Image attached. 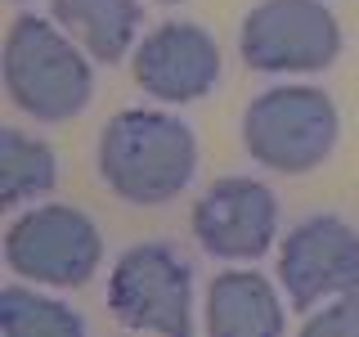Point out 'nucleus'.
I'll use <instances>...</instances> for the list:
<instances>
[{
	"label": "nucleus",
	"instance_id": "20e7f679",
	"mask_svg": "<svg viewBox=\"0 0 359 337\" xmlns=\"http://www.w3.org/2000/svg\"><path fill=\"white\" fill-rule=\"evenodd\" d=\"M108 301L126 329H149L166 337H184L194 329V275L171 247L140 243L121 252L108 279Z\"/></svg>",
	"mask_w": 359,
	"mask_h": 337
},
{
	"label": "nucleus",
	"instance_id": "f257e3e1",
	"mask_svg": "<svg viewBox=\"0 0 359 337\" xmlns=\"http://www.w3.org/2000/svg\"><path fill=\"white\" fill-rule=\"evenodd\" d=\"M198 144L166 112H117L99 135V171L126 202H166L194 180Z\"/></svg>",
	"mask_w": 359,
	"mask_h": 337
},
{
	"label": "nucleus",
	"instance_id": "4468645a",
	"mask_svg": "<svg viewBox=\"0 0 359 337\" xmlns=\"http://www.w3.org/2000/svg\"><path fill=\"white\" fill-rule=\"evenodd\" d=\"M306 333L310 337H319V333H351V337H359V288L341 292V301H332L328 310L310 315Z\"/></svg>",
	"mask_w": 359,
	"mask_h": 337
},
{
	"label": "nucleus",
	"instance_id": "f8f14e48",
	"mask_svg": "<svg viewBox=\"0 0 359 337\" xmlns=\"http://www.w3.org/2000/svg\"><path fill=\"white\" fill-rule=\"evenodd\" d=\"M54 189V153L41 140H27L22 131L0 135V198L14 202Z\"/></svg>",
	"mask_w": 359,
	"mask_h": 337
},
{
	"label": "nucleus",
	"instance_id": "39448f33",
	"mask_svg": "<svg viewBox=\"0 0 359 337\" xmlns=\"http://www.w3.org/2000/svg\"><path fill=\"white\" fill-rule=\"evenodd\" d=\"M243 59L256 72H314L341 50V27L319 0H261L243 18Z\"/></svg>",
	"mask_w": 359,
	"mask_h": 337
},
{
	"label": "nucleus",
	"instance_id": "9b49d317",
	"mask_svg": "<svg viewBox=\"0 0 359 337\" xmlns=\"http://www.w3.org/2000/svg\"><path fill=\"white\" fill-rule=\"evenodd\" d=\"M54 22L72 32L99 63H117L140 32V5L135 0H54Z\"/></svg>",
	"mask_w": 359,
	"mask_h": 337
},
{
	"label": "nucleus",
	"instance_id": "f03ea898",
	"mask_svg": "<svg viewBox=\"0 0 359 337\" xmlns=\"http://www.w3.org/2000/svg\"><path fill=\"white\" fill-rule=\"evenodd\" d=\"M5 81L22 112L41 121H63L76 117L90 99V63L72 50V41L54 22L22 14L9 27Z\"/></svg>",
	"mask_w": 359,
	"mask_h": 337
},
{
	"label": "nucleus",
	"instance_id": "9d476101",
	"mask_svg": "<svg viewBox=\"0 0 359 337\" xmlns=\"http://www.w3.org/2000/svg\"><path fill=\"white\" fill-rule=\"evenodd\" d=\"M207 329L216 337H274L283 333V306L261 275H220L207 292Z\"/></svg>",
	"mask_w": 359,
	"mask_h": 337
},
{
	"label": "nucleus",
	"instance_id": "1a4fd4ad",
	"mask_svg": "<svg viewBox=\"0 0 359 337\" xmlns=\"http://www.w3.org/2000/svg\"><path fill=\"white\" fill-rule=\"evenodd\" d=\"M135 77L149 95L166 104H189L207 95L220 77V50L194 22H162L153 37H144L135 54Z\"/></svg>",
	"mask_w": 359,
	"mask_h": 337
},
{
	"label": "nucleus",
	"instance_id": "423d86ee",
	"mask_svg": "<svg viewBox=\"0 0 359 337\" xmlns=\"http://www.w3.org/2000/svg\"><path fill=\"white\" fill-rule=\"evenodd\" d=\"M99 230L81 211L72 207H36L14 220L5 234V261L18 270L22 279L54 288H76L95 275L99 265Z\"/></svg>",
	"mask_w": 359,
	"mask_h": 337
},
{
	"label": "nucleus",
	"instance_id": "ddd939ff",
	"mask_svg": "<svg viewBox=\"0 0 359 337\" xmlns=\"http://www.w3.org/2000/svg\"><path fill=\"white\" fill-rule=\"evenodd\" d=\"M81 329L86 324L63 301L36 297V292H22V288L0 292V333L9 337H76Z\"/></svg>",
	"mask_w": 359,
	"mask_h": 337
},
{
	"label": "nucleus",
	"instance_id": "6e6552de",
	"mask_svg": "<svg viewBox=\"0 0 359 337\" xmlns=\"http://www.w3.org/2000/svg\"><path fill=\"white\" fill-rule=\"evenodd\" d=\"M278 225V202L265 185L243 176L216 180L194 207V234L211 256L224 261H252L261 256Z\"/></svg>",
	"mask_w": 359,
	"mask_h": 337
},
{
	"label": "nucleus",
	"instance_id": "0eeeda50",
	"mask_svg": "<svg viewBox=\"0 0 359 337\" xmlns=\"http://www.w3.org/2000/svg\"><path fill=\"white\" fill-rule=\"evenodd\" d=\"M278 279L297 310L359 288V234L337 216L301 220L278 252Z\"/></svg>",
	"mask_w": 359,
	"mask_h": 337
},
{
	"label": "nucleus",
	"instance_id": "2eb2a0df",
	"mask_svg": "<svg viewBox=\"0 0 359 337\" xmlns=\"http://www.w3.org/2000/svg\"><path fill=\"white\" fill-rule=\"evenodd\" d=\"M166 5H175V0H166Z\"/></svg>",
	"mask_w": 359,
	"mask_h": 337
},
{
	"label": "nucleus",
	"instance_id": "7ed1b4c3",
	"mask_svg": "<svg viewBox=\"0 0 359 337\" xmlns=\"http://www.w3.org/2000/svg\"><path fill=\"white\" fill-rule=\"evenodd\" d=\"M243 140L256 162L274 171H310L337 144V104L310 86L265 90L243 117Z\"/></svg>",
	"mask_w": 359,
	"mask_h": 337
}]
</instances>
